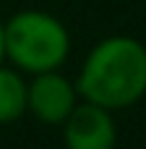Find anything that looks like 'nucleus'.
Here are the masks:
<instances>
[{
    "instance_id": "obj_1",
    "label": "nucleus",
    "mask_w": 146,
    "mask_h": 149,
    "mask_svg": "<svg viewBox=\"0 0 146 149\" xmlns=\"http://www.w3.org/2000/svg\"><path fill=\"white\" fill-rule=\"evenodd\" d=\"M73 81L84 102L110 113L133 107L146 94V45L125 34L99 39Z\"/></svg>"
},
{
    "instance_id": "obj_2",
    "label": "nucleus",
    "mask_w": 146,
    "mask_h": 149,
    "mask_svg": "<svg viewBox=\"0 0 146 149\" xmlns=\"http://www.w3.org/2000/svg\"><path fill=\"white\" fill-rule=\"evenodd\" d=\"M5 63L24 76L60 71L71 55L68 26L39 8H26L3 21Z\"/></svg>"
},
{
    "instance_id": "obj_3",
    "label": "nucleus",
    "mask_w": 146,
    "mask_h": 149,
    "mask_svg": "<svg viewBox=\"0 0 146 149\" xmlns=\"http://www.w3.org/2000/svg\"><path fill=\"white\" fill-rule=\"evenodd\" d=\"M81 102L76 81L63 71H47L26 81V115L44 126H63L73 107Z\"/></svg>"
},
{
    "instance_id": "obj_4",
    "label": "nucleus",
    "mask_w": 146,
    "mask_h": 149,
    "mask_svg": "<svg viewBox=\"0 0 146 149\" xmlns=\"http://www.w3.org/2000/svg\"><path fill=\"white\" fill-rule=\"evenodd\" d=\"M63 144L65 149H115L118 147V123L115 115L99 105L78 102L65 118Z\"/></svg>"
},
{
    "instance_id": "obj_5",
    "label": "nucleus",
    "mask_w": 146,
    "mask_h": 149,
    "mask_svg": "<svg viewBox=\"0 0 146 149\" xmlns=\"http://www.w3.org/2000/svg\"><path fill=\"white\" fill-rule=\"evenodd\" d=\"M26 115V79L13 65H0V126L16 123Z\"/></svg>"
},
{
    "instance_id": "obj_6",
    "label": "nucleus",
    "mask_w": 146,
    "mask_h": 149,
    "mask_svg": "<svg viewBox=\"0 0 146 149\" xmlns=\"http://www.w3.org/2000/svg\"><path fill=\"white\" fill-rule=\"evenodd\" d=\"M5 63V42H3V18H0V65Z\"/></svg>"
}]
</instances>
